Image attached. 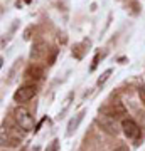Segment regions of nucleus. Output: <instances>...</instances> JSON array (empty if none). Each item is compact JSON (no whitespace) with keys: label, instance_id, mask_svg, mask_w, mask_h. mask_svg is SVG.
Masks as SVG:
<instances>
[{"label":"nucleus","instance_id":"obj_1","mask_svg":"<svg viewBox=\"0 0 145 151\" xmlns=\"http://www.w3.org/2000/svg\"><path fill=\"white\" fill-rule=\"evenodd\" d=\"M14 118H15V123L19 124V128H22L24 131H31L34 128V119L26 108H17L14 111Z\"/></svg>","mask_w":145,"mask_h":151},{"label":"nucleus","instance_id":"obj_2","mask_svg":"<svg viewBox=\"0 0 145 151\" xmlns=\"http://www.w3.org/2000/svg\"><path fill=\"white\" fill-rule=\"evenodd\" d=\"M36 92H37V89H36V86H32V84L22 86L20 89H17V91L14 92V101H15V103H27V101H31V99L36 96Z\"/></svg>","mask_w":145,"mask_h":151},{"label":"nucleus","instance_id":"obj_3","mask_svg":"<svg viewBox=\"0 0 145 151\" xmlns=\"http://www.w3.org/2000/svg\"><path fill=\"white\" fill-rule=\"evenodd\" d=\"M122 129H123L125 136L128 139H138L140 138V126L133 119H128V118L122 119Z\"/></svg>","mask_w":145,"mask_h":151},{"label":"nucleus","instance_id":"obj_4","mask_svg":"<svg viewBox=\"0 0 145 151\" xmlns=\"http://www.w3.org/2000/svg\"><path fill=\"white\" fill-rule=\"evenodd\" d=\"M98 124H100L106 133H110V134H117V133H118V129H117V121H115V118H111V116H103V118H100L98 119Z\"/></svg>","mask_w":145,"mask_h":151},{"label":"nucleus","instance_id":"obj_5","mask_svg":"<svg viewBox=\"0 0 145 151\" xmlns=\"http://www.w3.org/2000/svg\"><path fill=\"white\" fill-rule=\"evenodd\" d=\"M83 116H85V111H81L79 114H76V118H73V119L69 121V124H68V136H71L76 129H78L79 123L83 121Z\"/></svg>","mask_w":145,"mask_h":151},{"label":"nucleus","instance_id":"obj_6","mask_svg":"<svg viewBox=\"0 0 145 151\" xmlns=\"http://www.w3.org/2000/svg\"><path fill=\"white\" fill-rule=\"evenodd\" d=\"M42 74H44V70H42V67H39V65H31V67L26 70V76L31 77V79H34V81H39V79L42 77Z\"/></svg>","mask_w":145,"mask_h":151},{"label":"nucleus","instance_id":"obj_7","mask_svg":"<svg viewBox=\"0 0 145 151\" xmlns=\"http://www.w3.org/2000/svg\"><path fill=\"white\" fill-rule=\"evenodd\" d=\"M125 113H127V109H125V106L122 103H115L111 108H110V116H111V118L125 116Z\"/></svg>","mask_w":145,"mask_h":151},{"label":"nucleus","instance_id":"obj_8","mask_svg":"<svg viewBox=\"0 0 145 151\" xmlns=\"http://www.w3.org/2000/svg\"><path fill=\"white\" fill-rule=\"evenodd\" d=\"M44 52H46V44H44V42H37V44L32 47L31 57H32V59H39V57L44 54Z\"/></svg>","mask_w":145,"mask_h":151},{"label":"nucleus","instance_id":"obj_9","mask_svg":"<svg viewBox=\"0 0 145 151\" xmlns=\"http://www.w3.org/2000/svg\"><path fill=\"white\" fill-rule=\"evenodd\" d=\"M111 72H113L111 69H106V70H105V72L101 74V77H100V79L96 81V84H98V86H103V84H105V82H106L108 79H110V76H111Z\"/></svg>","mask_w":145,"mask_h":151},{"label":"nucleus","instance_id":"obj_10","mask_svg":"<svg viewBox=\"0 0 145 151\" xmlns=\"http://www.w3.org/2000/svg\"><path fill=\"white\" fill-rule=\"evenodd\" d=\"M138 96H140V99H142V103L145 104V87H140L138 89Z\"/></svg>","mask_w":145,"mask_h":151},{"label":"nucleus","instance_id":"obj_11","mask_svg":"<svg viewBox=\"0 0 145 151\" xmlns=\"http://www.w3.org/2000/svg\"><path fill=\"white\" fill-rule=\"evenodd\" d=\"M115 151H130V150L127 148V146H123V145H122V146H118V148H117Z\"/></svg>","mask_w":145,"mask_h":151},{"label":"nucleus","instance_id":"obj_12","mask_svg":"<svg viewBox=\"0 0 145 151\" xmlns=\"http://www.w3.org/2000/svg\"><path fill=\"white\" fill-rule=\"evenodd\" d=\"M24 2H26V4H31V2H32V0H24Z\"/></svg>","mask_w":145,"mask_h":151}]
</instances>
